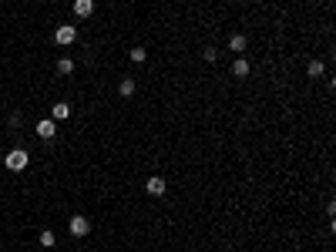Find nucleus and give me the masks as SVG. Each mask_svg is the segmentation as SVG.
I'll return each mask as SVG.
<instances>
[{
    "label": "nucleus",
    "mask_w": 336,
    "mask_h": 252,
    "mask_svg": "<svg viewBox=\"0 0 336 252\" xmlns=\"http://www.w3.org/2000/svg\"><path fill=\"white\" fill-rule=\"evenodd\" d=\"M27 161H31V155H27L24 148H14V152H7V158H3V165H7L10 172H24Z\"/></svg>",
    "instance_id": "1"
},
{
    "label": "nucleus",
    "mask_w": 336,
    "mask_h": 252,
    "mask_svg": "<svg viewBox=\"0 0 336 252\" xmlns=\"http://www.w3.org/2000/svg\"><path fill=\"white\" fill-rule=\"evenodd\" d=\"M67 232L74 235V239H84V235L91 232V222H88L84 215H71V222H67Z\"/></svg>",
    "instance_id": "2"
},
{
    "label": "nucleus",
    "mask_w": 336,
    "mask_h": 252,
    "mask_svg": "<svg viewBox=\"0 0 336 252\" xmlns=\"http://www.w3.org/2000/svg\"><path fill=\"white\" fill-rule=\"evenodd\" d=\"M54 40L61 44V47H67V44H74V40H77V31H74V24H64V27H57Z\"/></svg>",
    "instance_id": "3"
},
{
    "label": "nucleus",
    "mask_w": 336,
    "mask_h": 252,
    "mask_svg": "<svg viewBox=\"0 0 336 252\" xmlns=\"http://www.w3.org/2000/svg\"><path fill=\"white\" fill-rule=\"evenodd\" d=\"M34 131H37V138H44V141H51V138L57 135V125L51 121V118H40L37 125H34Z\"/></svg>",
    "instance_id": "4"
},
{
    "label": "nucleus",
    "mask_w": 336,
    "mask_h": 252,
    "mask_svg": "<svg viewBox=\"0 0 336 252\" xmlns=\"http://www.w3.org/2000/svg\"><path fill=\"white\" fill-rule=\"evenodd\" d=\"M165 189H168V182H165V178H158V175L145 182V192H148V195H155V198H158V195H165Z\"/></svg>",
    "instance_id": "5"
},
{
    "label": "nucleus",
    "mask_w": 336,
    "mask_h": 252,
    "mask_svg": "<svg viewBox=\"0 0 336 252\" xmlns=\"http://www.w3.org/2000/svg\"><path fill=\"white\" fill-rule=\"evenodd\" d=\"M74 14L77 17H91L94 14V0H74Z\"/></svg>",
    "instance_id": "6"
},
{
    "label": "nucleus",
    "mask_w": 336,
    "mask_h": 252,
    "mask_svg": "<svg viewBox=\"0 0 336 252\" xmlns=\"http://www.w3.org/2000/svg\"><path fill=\"white\" fill-rule=\"evenodd\" d=\"M229 47H232V54H242L245 47H249V40H245V34H232V37H229Z\"/></svg>",
    "instance_id": "7"
},
{
    "label": "nucleus",
    "mask_w": 336,
    "mask_h": 252,
    "mask_svg": "<svg viewBox=\"0 0 336 252\" xmlns=\"http://www.w3.org/2000/svg\"><path fill=\"white\" fill-rule=\"evenodd\" d=\"M67 115H71V104H64V101H57V104H54V121H64Z\"/></svg>",
    "instance_id": "8"
},
{
    "label": "nucleus",
    "mask_w": 336,
    "mask_h": 252,
    "mask_svg": "<svg viewBox=\"0 0 336 252\" xmlns=\"http://www.w3.org/2000/svg\"><path fill=\"white\" fill-rule=\"evenodd\" d=\"M118 94H121V97H131V94H134V81L125 78L121 84H118Z\"/></svg>",
    "instance_id": "9"
},
{
    "label": "nucleus",
    "mask_w": 336,
    "mask_h": 252,
    "mask_svg": "<svg viewBox=\"0 0 336 252\" xmlns=\"http://www.w3.org/2000/svg\"><path fill=\"white\" fill-rule=\"evenodd\" d=\"M306 74H309V78H319V74H326V67H323V61H309V67H306Z\"/></svg>",
    "instance_id": "10"
},
{
    "label": "nucleus",
    "mask_w": 336,
    "mask_h": 252,
    "mask_svg": "<svg viewBox=\"0 0 336 252\" xmlns=\"http://www.w3.org/2000/svg\"><path fill=\"white\" fill-rule=\"evenodd\" d=\"M71 71H74V61H71V58L57 61V74H71Z\"/></svg>",
    "instance_id": "11"
},
{
    "label": "nucleus",
    "mask_w": 336,
    "mask_h": 252,
    "mask_svg": "<svg viewBox=\"0 0 336 252\" xmlns=\"http://www.w3.org/2000/svg\"><path fill=\"white\" fill-rule=\"evenodd\" d=\"M232 74H235V78H249V64H245V61H235V64H232Z\"/></svg>",
    "instance_id": "12"
},
{
    "label": "nucleus",
    "mask_w": 336,
    "mask_h": 252,
    "mask_svg": "<svg viewBox=\"0 0 336 252\" xmlns=\"http://www.w3.org/2000/svg\"><path fill=\"white\" fill-rule=\"evenodd\" d=\"M128 58L134 61V64H141V61L148 58V51H145V47H131V51H128Z\"/></svg>",
    "instance_id": "13"
},
{
    "label": "nucleus",
    "mask_w": 336,
    "mask_h": 252,
    "mask_svg": "<svg viewBox=\"0 0 336 252\" xmlns=\"http://www.w3.org/2000/svg\"><path fill=\"white\" fill-rule=\"evenodd\" d=\"M37 242L44 246V249H51V246H54V232H51V229H44V232L37 235Z\"/></svg>",
    "instance_id": "14"
},
{
    "label": "nucleus",
    "mask_w": 336,
    "mask_h": 252,
    "mask_svg": "<svg viewBox=\"0 0 336 252\" xmlns=\"http://www.w3.org/2000/svg\"><path fill=\"white\" fill-rule=\"evenodd\" d=\"M202 58H205L208 64H212V61H215V47H205V51H202Z\"/></svg>",
    "instance_id": "15"
}]
</instances>
